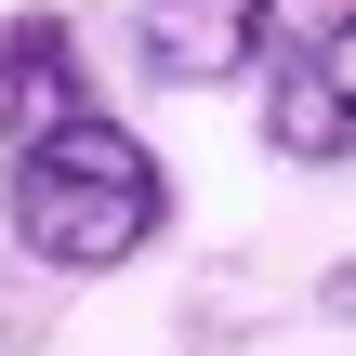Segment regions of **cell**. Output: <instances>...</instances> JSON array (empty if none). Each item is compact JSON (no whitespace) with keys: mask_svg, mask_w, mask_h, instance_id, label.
Returning a JSON list of instances; mask_svg holds the SVG:
<instances>
[{"mask_svg":"<svg viewBox=\"0 0 356 356\" xmlns=\"http://www.w3.org/2000/svg\"><path fill=\"white\" fill-rule=\"evenodd\" d=\"M0 211H13V238H26L53 277H106V264H132V251L172 225V172H159V145H145V132H119V119L92 106V119H66V132H40V145H13Z\"/></svg>","mask_w":356,"mask_h":356,"instance_id":"6da1fadb","label":"cell"},{"mask_svg":"<svg viewBox=\"0 0 356 356\" xmlns=\"http://www.w3.org/2000/svg\"><path fill=\"white\" fill-rule=\"evenodd\" d=\"M264 145L304 159V172H343L356 159V0H330L304 40L264 53Z\"/></svg>","mask_w":356,"mask_h":356,"instance_id":"7a4b0ae2","label":"cell"},{"mask_svg":"<svg viewBox=\"0 0 356 356\" xmlns=\"http://www.w3.org/2000/svg\"><path fill=\"white\" fill-rule=\"evenodd\" d=\"M264 40H277V0H132V53L159 92H211L264 66Z\"/></svg>","mask_w":356,"mask_h":356,"instance_id":"3957f363","label":"cell"},{"mask_svg":"<svg viewBox=\"0 0 356 356\" xmlns=\"http://www.w3.org/2000/svg\"><path fill=\"white\" fill-rule=\"evenodd\" d=\"M92 119V66H79V26L66 13H13L0 26V145H40Z\"/></svg>","mask_w":356,"mask_h":356,"instance_id":"277c9868","label":"cell"},{"mask_svg":"<svg viewBox=\"0 0 356 356\" xmlns=\"http://www.w3.org/2000/svg\"><path fill=\"white\" fill-rule=\"evenodd\" d=\"M330 317H356V264H330Z\"/></svg>","mask_w":356,"mask_h":356,"instance_id":"5b68a950","label":"cell"}]
</instances>
